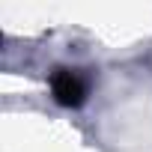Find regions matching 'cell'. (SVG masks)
Here are the masks:
<instances>
[{
  "label": "cell",
  "instance_id": "6da1fadb",
  "mask_svg": "<svg viewBox=\"0 0 152 152\" xmlns=\"http://www.w3.org/2000/svg\"><path fill=\"white\" fill-rule=\"evenodd\" d=\"M51 93L60 107H81L87 102V81L75 69H54L51 72Z\"/></svg>",
  "mask_w": 152,
  "mask_h": 152
}]
</instances>
